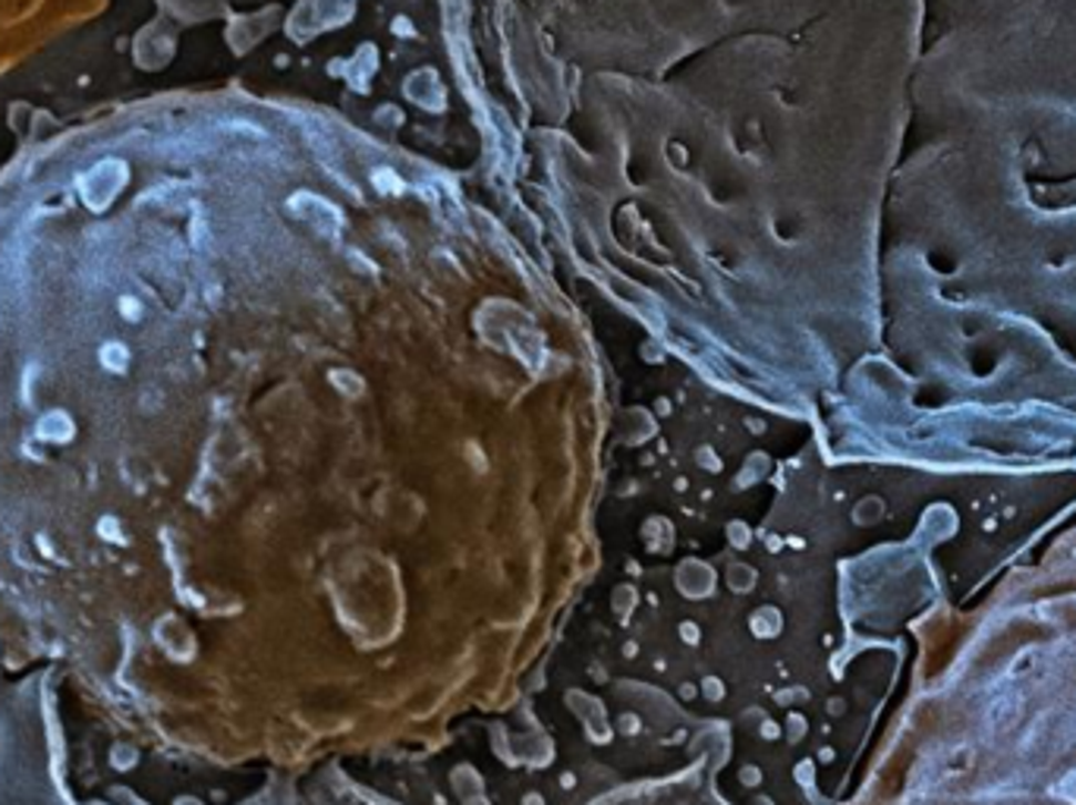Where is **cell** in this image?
<instances>
[{
    "mask_svg": "<svg viewBox=\"0 0 1076 805\" xmlns=\"http://www.w3.org/2000/svg\"><path fill=\"white\" fill-rule=\"evenodd\" d=\"M123 183H126V167L120 161H101L95 171L82 177V198L89 202V208H107Z\"/></svg>",
    "mask_w": 1076,
    "mask_h": 805,
    "instance_id": "obj_1",
    "label": "cell"
}]
</instances>
